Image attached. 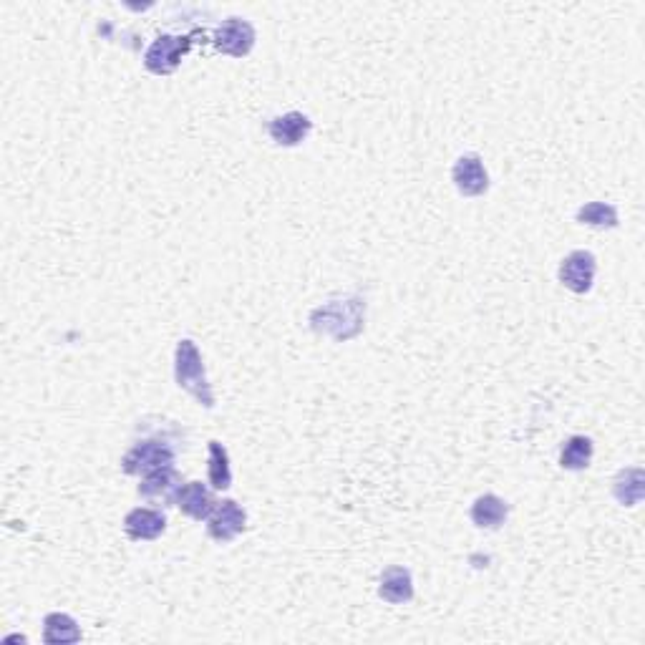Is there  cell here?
<instances>
[{
    "label": "cell",
    "mask_w": 645,
    "mask_h": 645,
    "mask_svg": "<svg viewBox=\"0 0 645 645\" xmlns=\"http://www.w3.org/2000/svg\"><path fill=\"white\" fill-rule=\"evenodd\" d=\"M164 530H167V517H164L162 509L134 507L124 517V532L134 542L157 540L164 535Z\"/></svg>",
    "instance_id": "obj_11"
},
{
    "label": "cell",
    "mask_w": 645,
    "mask_h": 645,
    "mask_svg": "<svg viewBox=\"0 0 645 645\" xmlns=\"http://www.w3.org/2000/svg\"><path fill=\"white\" fill-rule=\"evenodd\" d=\"M184 487L182 474L169 464V467H159L154 472L144 474L142 484H139V497L147 499V502H162L164 507L177 502L179 489Z\"/></svg>",
    "instance_id": "obj_9"
},
{
    "label": "cell",
    "mask_w": 645,
    "mask_h": 645,
    "mask_svg": "<svg viewBox=\"0 0 645 645\" xmlns=\"http://www.w3.org/2000/svg\"><path fill=\"white\" fill-rule=\"evenodd\" d=\"M207 477H210V487L215 492H225L232 487V469H230V454L220 441H210V467H207Z\"/></svg>",
    "instance_id": "obj_19"
},
{
    "label": "cell",
    "mask_w": 645,
    "mask_h": 645,
    "mask_svg": "<svg viewBox=\"0 0 645 645\" xmlns=\"http://www.w3.org/2000/svg\"><path fill=\"white\" fill-rule=\"evenodd\" d=\"M174 381H177L179 389L195 396L200 406L215 409V391H212V383L205 373V361H202L200 348L189 338H182L177 343V351H174Z\"/></svg>",
    "instance_id": "obj_2"
},
{
    "label": "cell",
    "mask_w": 645,
    "mask_h": 645,
    "mask_svg": "<svg viewBox=\"0 0 645 645\" xmlns=\"http://www.w3.org/2000/svg\"><path fill=\"white\" fill-rule=\"evenodd\" d=\"M593 462V439L590 436H570L560 449V467L567 472H583Z\"/></svg>",
    "instance_id": "obj_15"
},
{
    "label": "cell",
    "mask_w": 645,
    "mask_h": 645,
    "mask_svg": "<svg viewBox=\"0 0 645 645\" xmlns=\"http://www.w3.org/2000/svg\"><path fill=\"white\" fill-rule=\"evenodd\" d=\"M575 220L585 227H593V230H613L618 227V207L610 205V202H588L577 210Z\"/></svg>",
    "instance_id": "obj_18"
},
{
    "label": "cell",
    "mask_w": 645,
    "mask_h": 645,
    "mask_svg": "<svg viewBox=\"0 0 645 645\" xmlns=\"http://www.w3.org/2000/svg\"><path fill=\"white\" fill-rule=\"evenodd\" d=\"M174 507H179L187 517H192V520L197 522L210 520V514L215 512L217 507L215 489L207 487V484L202 482H187L182 489H179Z\"/></svg>",
    "instance_id": "obj_12"
},
{
    "label": "cell",
    "mask_w": 645,
    "mask_h": 645,
    "mask_svg": "<svg viewBox=\"0 0 645 645\" xmlns=\"http://www.w3.org/2000/svg\"><path fill=\"white\" fill-rule=\"evenodd\" d=\"M247 527V512L242 504H237L235 499H222L217 502L215 512L207 520V535L220 545L237 540Z\"/></svg>",
    "instance_id": "obj_7"
},
{
    "label": "cell",
    "mask_w": 645,
    "mask_h": 645,
    "mask_svg": "<svg viewBox=\"0 0 645 645\" xmlns=\"http://www.w3.org/2000/svg\"><path fill=\"white\" fill-rule=\"evenodd\" d=\"M177 459V446L169 436L154 434L142 441H134L124 457H121V472L129 477H144L159 467H169Z\"/></svg>",
    "instance_id": "obj_3"
},
{
    "label": "cell",
    "mask_w": 645,
    "mask_h": 645,
    "mask_svg": "<svg viewBox=\"0 0 645 645\" xmlns=\"http://www.w3.org/2000/svg\"><path fill=\"white\" fill-rule=\"evenodd\" d=\"M310 328L318 336L333 338V341H351L366 326V300L358 295H338L326 300L310 313Z\"/></svg>",
    "instance_id": "obj_1"
},
{
    "label": "cell",
    "mask_w": 645,
    "mask_h": 645,
    "mask_svg": "<svg viewBox=\"0 0 645 645\" xmlns=\"http://www.w3.org/2000/svg\"><path fill=\"white\" fill-rule=\"evenodd\" d=\"M507 514L509 504L502 497H497V494H482V497L474 499L469 517H472V522L479 530H499L507 522Z\"/></svg>",
    "instance_id": "obj_14"
},
{
    "label": "cell",
    "mask_w": 645,
    "mask_h": 645,
    "mask_svg": "<svg viewBox=\"0 0 645 645\" xmlns=\"http://www.w3.org/2000/svg\"><path fill=\"white\" fill-rule=\"evenodd\" d=\"M451 182L462 197H482L489 189V174L482 157L474 152L462 154L451 169Z\"/></svg>",
    "instance_id": "obj_8"
},
{
    "label": "cell",
    "mask_w": 645,
    "mask_h": 645,
    "mask_svg": "<svg viewBox=\"0 0 645 645\" xmlns=\"http://www.w3.org/2000/svg\"><path fill=\"white\" fill-rule=\"evenodd\" d=\"M81 628L66 613H48L43 618V643H79Z\"/></svg>",
    "instance_id": "obj_16"
},
{
    "label": "cell",
    "mask_w": 645,
    "mask_h": 645,
    "mask_svg": "<svg viewBox=\"0 0 645 645\" xmlns=\"http://www.w3.org/2000/svg\"><path fill=\"white\" fill-rule=\"evenodd\" d=\"M595 273H598V260H595L593 252L572 250L570 255L562 257L557 278H560V283L565 285L570 293L585 295L593 288Z\"/></svg>",
    "instance_id": "obj_5"
},
{
    "label": "cell",
    "mask_w": 645,
    "mask_h": 645,
    "mask_svg": "<svg viewBox=\"0 0 645 645\" xmlns=\"http://www.w3.org/2000/svg\"><path fill=\"white\" fill-rule=\"evenodd\" d=\"M197 36H205L202 31L187 33V36H159L144 53V66L149 74L169 76L179 69L182 58L187 56Z\"/></svg>",
    "instance_id": "obj_4"
},
{
    "label": "cell",
    "mask_w": 645,
    "mask_h": 645,
    "mask_svg": "<svg viewBox=\"0 0 645 645\" xmlns=\"http://www.w3.org/2000/svg\"><path fill=\"white\" fill-rule=\"evenodd\" d=\"M645 482V474L640 467H630V469H623V472H618V477H615L613 482V494L615 499H618L623 507H635V504L643 499V487Z\"/></svg>",
    "instance_id": "obj_17"
},
{
    "label": "cell",
    "mask_w": 645,
    "mask_h": 645,
    "mask_svg": "<svg viewBox=\"0 0 645 645\" xmlns=\"http://www.w3.org/2000/svg\"><path fill=\"white\" fill-rule=\"evenodd\" d=\"M313 132V121L303 111H288L275 119H270L268 134L278 147H298Z\"/></svg>",
    "instance_id": "obj_10"
},
{
    "label": "cell",
    "mask_w": 645,
    "mask_h": 645,
    "mask_svg": "<svg viewBox=\"0 0 645 645\" xmlns=\"http://www.w3.org/2000/svg\"><path fill=\"white\" fill-rule=\"evenodd\" d=\"M378 595L381 600L391 605H404L414 600V577L411 570L404 565H391L383 570L381 583H378Z\"/></svg>",
    "instance_id": "obj_13"
},
{
    "label": "cell",
    "mask_w": 645,
    "mask_h": 645,
    "mask_svg": "<svg viewBox=\"0 0 645 645\" xmlns=\"http://www.w3.org/2000/svg\"><path fill=\"white\" fill-rule=\"evenodd\" d=\"M255 26H252L250 21H245V18H225V21L217 26L215 36H212V43H215V48L220 53H225V56H232V58H245L247 53L255 48Z\"/></svg>",
    "instance_id": "obj_6"
}]
</instances>
